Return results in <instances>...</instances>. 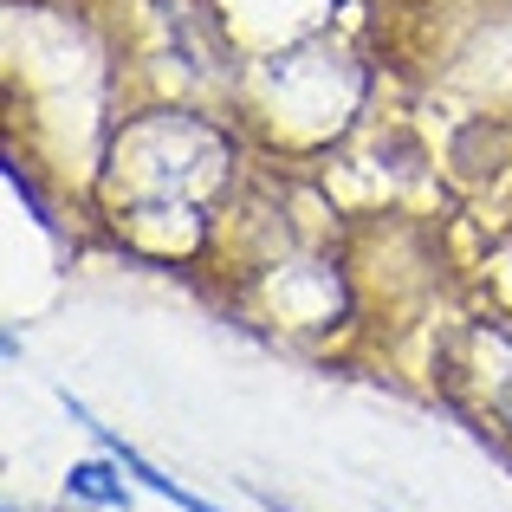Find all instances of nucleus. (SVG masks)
<instances>
[{
    "label": "nucleus",
    "instance_id": "nucleus-1",
    "mask_svg": "<svg viewBox=\"0 0 512 512\" xmlns=\"http://www.w3.org/2000/svg\"><path fill=\"white\" fill-rule=\"evenodd\" d=\"M65 409H72V415H78V422H85V428H91V435H98V441H104V454H111V461H117V467H130V474H137V480H143V487H150V493H163V500H169V506H182V512H221V506H208V500H201V493H188V487H175V480H169V474H156V467H150V461H143V454H137V448H124V441H117V435H111V428H104V422H91V415H85V402H72V396H65Z\"/></svg>",
    "mask_w": 512,
    "mask_h": 512
},
{
    "label": "nucleus",
    "instance_id": "nucleus-2",
    "mask_svg": "<svg viewBox=\"0 0 512 512\" xmlns=\"http://www.w3.org/2000/svg\"><path fill=\"white\" fill-rule=\"evenodd\" d=\"M65 487H72L78 500H98V506H124V500H130V487H124V480H117L104 461H78L72 474H65Z\"/></svg>",
    "mask_w": 512,
    "mask_h": 512
}]
</instances>
